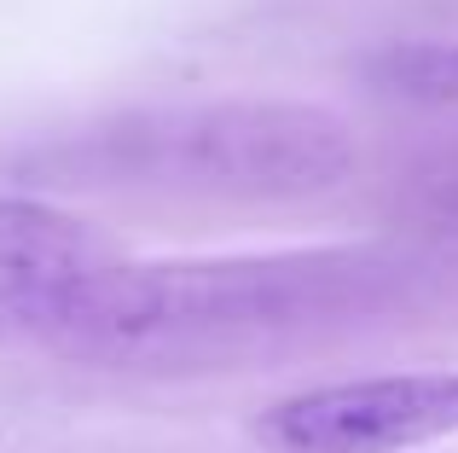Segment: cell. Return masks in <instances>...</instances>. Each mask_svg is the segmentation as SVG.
<instances>
[{
	"mask_svg": "<svg viewBox=\"0 0 458 453\" xmlns=\"http://www.w3.org/2000/svg\"><path fill=\"white\" fill-rule=\"evenodd\" d=\"M436 209H441L447 221H458V186H453V192H441V204H436Z\"/></svg>",
	"mask_w": 458,
	"mask_h": 453,
	"instance_id": "6",
	"label": "cell"
},
{
	"mask_svg": "<svg viewBox=\"0 0 458 453\" xmlns=\"http://www.w3.org/2000/svg\"><path fill=\"white\" fill-rule=\"evenodd\" d=\"M371 81L383 93L424 105H458V41H418V47H389L371 58Z\"/></svg>",
	"mask_w": 458,
	"mask_h": 453,
	"instance_id": "5",
	"label": "cell"
},
{
	"mask_svg": "<svg viewBox=\"0 0 458 453\" xmlns=\"http://www.w3.org/2000/svg\"><path fill=\"white\" fill-rule=\"evenodd\" d=\"M105 261L111 256L88 221L47 198L0 192V343H47L70 296Z\"/></svg>",
	"mask_w": 458,
	"mask_h": 453,
	"instance_id": "4",
	"label": "cell"
},
{
	"mask_svg": "<svg viewBox=\"0 0 458 453\" xmlns=\"http://www.w3.org/2000/svg\"><path fill=\"white\" fill-rule=\"evenodd\" d=\"M273 453H406L458 436V372H383L296 389L261 413Z\"/></svg>",
	"mask_w": 458,
	"mask_h": 453,
	"instance_id": "3",
	"label": "cell"
},
{
	"mask_svg": "<svg viewBox=\"0 0 458 453\" xmlns=\"http://www.w3.org/2000/svg\"><path fill=\"white\" fill-rule=\"evenodd\" d=\"M401 296L406 268L383 250L105 261L47 343L116 372H198L371 320Z\"/></svg>",
	"mask_w": 458,
	"mask_h": 453,
	"instance_id": "1",
	"label": "cell"
},
{
	"mask_svg": "<svg viewBox=\"0 0 458 453\" xmlns=\"http://www.w3.org/2000/svg\"><path fill=\"white\" fill-rule=\"evenodd\" d=\"M64 163L99 186L296 204L348 181L354 134L336 111L302 99H174L88 128Z\"/></svg>",
	"mask_w": 458,
	"mask_h": 453,
	"instance_id": "2",
	"label": "cell"
}]
</instances>
